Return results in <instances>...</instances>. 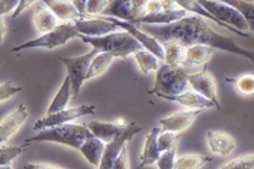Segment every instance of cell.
<instances>
[{
	"label": "cell",
	"instance_id": "cell-25",
	"mask_svg": "<svg viewBox=\"0 0 254 169\" xmlns=\"http://www.w3.org/2000/svg\"><path fill=\"white\" fill-rule=\"evenodd\" d=\"M60 26V20L55 17L51 10H48L46 6L38 7L34 14V27L38 33L46 34L53 31L55 27Z\"/></svg>",
	"mask_w": 254,
	"mask_h": 169
},
{
	"label": "cell",
	"instance_id": "cell-37",
	"mask_svg": "<svg viewBox=\"0 0 254 169\" xmlns=\"http://www.w3.org/2000/svg\"><path fill=\"white\" fill-rule=\"evenodd\" d=\"M113 169H130V160H128V154H127V145L122 148V151L119 152L118 158L115 161Z\"/></svg>",
	"mask_w": 254,
	"mask_h": 169
},
{
	"label": "cell",
	"instance_id": "cell-3",
	"mask_svg": "<svg viewBox=\"0 0 254 169\" xmlns=\"http://www.w3.org/2000/svg\"><path fill=\"white\" fill-rule=\"evenodd\" d=\"M93 134L91 130L86 127V124H73V123H66V124L55 125L50 127L43 131H38L37 135L28 138L27 143L33 141H47V143H55L66 145L79 151L82 144L85 143L88 138H91Z\"/></svg>",
	"mask_w": 254,
	"mask_h": 169
},
{
	"label": "cell",
	"instance_id": "cell-23",
	"mask_svg": "<svg viewBox=\"0 0 254 169\" xmlns=\"http://www.w3.org/2000/svg\"><path fill=\"white\" fill-rule=\"evenodd\" d=\"M71 98H72L71 79L68 76H65L61 88L57 92V95L53 99V102L50 103V106L47 109V114H54V113H58V112H61L64 109H66Z\"/></svg>",
	"mask_w": 254,
	"mask_h": 169
},
{
	"label": "cell",
	"instance_id": "cell-47",
	"mask_svg": "<svg viewBox=\"0 0 254 169\" xmlns=\"http://www.w3.org/2000/svg\"><path fill=\"white\" fill-rule=\"evenodd\" d=\"M0 66H1V62H0Z\"/></svg>",
	"mask_w": 254,
	"mask_h": 169
},
{
	"label": "cell",
	"instance_id": "cell-27",
	"mask_svg": "<svg viewBox=\"0 0 254 169\" xmlns=\"http://www.w3.org/2000/svg\"><path fill=\"white\" fill-rule=\"evenodd\" d=\"M133 56H134V59H136L140 71L143 72L144 75H148V73H151V72H157V69H158L160 65H161V61L155 56L154 54H151L150 51L144 50V48L133 54Z\"/></svg>",
	"mask_w": 254,
	"mask_h": 169
},
{
	"label": "cell",
	"instance_id": "cell-2",
	"mask_svg": "<svg viewBox=\"0 0 254 169\" xmlns=\"http://www.w3.org/2000/svg\"><path fill=\"white\" fill-rule=\"evenodd\" d=\"M79 38L83 43L92 45V48L98 50L99 53H108L115 58H127L137 51L143 50V45L125 30L115 31L102 37H88L79 34Z\"/></svg>",
	"mask_w": 254,
	"mask_h": 169
},
{
	"label": "cell",
	"instance_id": "cell-36",
	"mask_svg": "<svg viewBox=\"0 0 254 169\" xmlns=\"http://www.w3.org/2000/svg\"><path fill=\"white\" fill-rule=\"evenodd\" d=\"M23 88L18 86V85H14L11 82H6V83H0V103L9 100L13 96H16L18 92H21Z\"/></svg>",
	"mask_w": 254,
	"mask_h": 169
},
{
	"label": "cell",
	"instance_id": "cell-35",
	"mask_svg": "<svg viewBox=\"0 0 254 169\" xmlns=\"http://www.w3.org/2000/svg\"><path fill=\"white\" fill-rule=\"evenodd\" d=\"M109 0H88L86 6V17H95V16H102L103 11L108 7Z\"/></svg>",
	"mask_w": 254,
	"mask_h": 169
},
{
	"label": "cell",
	"instance_id": "cell-5",
	"mask_svg": "<svg viewBox=\"0 0 254 169\" xmlns=\"http://www.w3.org/2000/svg\"><path fill=\"white\" fill-rule=\"evenodd\" d=\"M196 1L212 17L216 18L220 26L229 28V31L235 33L236 36L246 37V38L249 37V33H246V30H249V26L239 10L218 0H196Z\"/></svg>",
	"mask_w": 254,
	"mask_h": 169
},
{
	"label": "cell",
	"instance_id": "cell-20",
	"mask_svg": "<svg viewBox=\"0 0 254 169\" xmlns=\"http://www.w3.org/2000/svg\"><path fill=\"white\" fill-rule=\"evenodd\" d=\"M187 13L184 9L168 10V11H160L157 14H145L136 21V24H150V26H164L171 24L174 21H178L181 18L187 17Z\"/></svg>",
	"mask_w": 254,
	"mask_h": 169
},
{
	"label": "cell",
	"instance_id": "cell-1",
	"mask_svg": "<svg viewBox=\"0 0 254 169\" xmlns=\"http://www.w3.org/2000/svg\"><path fill=\"white\" fill-rule=\"evenodd\" d=\"M141 30L147 34L153 36L160 43L164 41H178L185 48L192 45H208L215 50H222L227 53L242 55L249 61L254 63V53L249 51L237 44L236 41L230 37L223 36L218 31H215L209 26L208 21L203 20L200 16H187L178 21H174L171 24L164 26H150V24H140Z\"/></svg>",
	"mask_w": 254,
	"mask_h": 169
},
{
	"label": "cell",
	"instance_id": "cell-33",
	"mask_svg": "<svg viewBox=\"0 0 254 169\" xmlns=\"http://www.w3.org/2000/svg\"><path fill=\"white\" fill-rule=\"evenodd\" d=\"M220 169H254V155H242L229 161Z\"/></svg>",
	"mask_w": 254,
	"mask_h": 169
},
{
	"label": "cell",
	"instance_id": "cell-26",
	"mask_svg": "<svg viewBox=\"0 0 254 169\" xmlns=\"http://www.w3.org/2000/svg\"><path fill=\"white\" fill-rule=\"evenodd\" d=\"M116 58L113 55H110L108 53H99L95 55V58L92 59L91 65H89V69L86 73V80L93 79V78H98L105 71H108L112 62L115 61Z\"/></svg>",
	"mask_w": 254,
	"mask_h": 169
},
{
	"label": "cell",
	"instance_id": "cell-31",
	"mask_svg": "<svg viewBox=\"0 0 254 169\" xmlns=\"http://www.w3.org/2000/svg\"><path fill=\"white\" fill-rule=\"evenodd\" d=\"M181 138V133H173V131H163L158 134V138H157V145H158V150L160 152L168 151V150H173L177 148L178 141Z\"/></svg>",
	"mask_w": 254,
	"mask_h": 169
},
{
	"label": "cell",
	"instance_id": "cell-41",
	"mask_svg": "<svg viewBox=\"0 0 254 169\" xmlns=\"http://www.w3.org/2000/svg\"><path fill=\"white\" fill-rule=\"evenodd\" d=\"M75 9L79 11L82 18L86 17V6H88V0H71Z\"/></svg>",
	"mask_w": 254,
	"mask_h": 169
},
{
	"label": "cell",
	"instance_id": "cell-30",
	"mask_svg": "<svg viewBox=\"0 0 254 169\" xmlns=\"http://www.w3.org/2000/svg\"><path fill=\"white\" fill-rule=\"evenodd\" d=\"M226 82H230L235 85V88L240 95H245V96H252L254 95V75L253 73H246L242 75L236 79H229L227 78Z\"/></svg>",
	"mask_w": 254,
	"mask_h": 169
},
{
	"label": "cell",
	"instance_id": "cell-10",
	"mask_svg": "<svg viewBox=\"0 0 254 169\" xmlns=\"http://www.w3.org/2000/svg\"><path fill=\"white\" fill-rule=\"evenodd\" d=\"M188 85L192 90L202 95L203 98L209 99L210 102L215 103L216 109H220V103L218 100V89H216V80L212 73H209L206 69L190 73L188 75Z\"/></svg>",
	"mask_w": 254,
	"mask_h": 169
},
{
	"label": "cell",
	"instance_id": "cell-46",
	"mask_svg": "<svg viewBox=\"0 0 254 169\" xmlns=\"http://www.w3.org/2000/svg\"><path fill=\"white\" fill-rule=\"evenodd\" d=\"M0 169H13L10 165H6V167H0Z\"/></svg>",
	"mask_w": 254,
	"mask_h": 169
},
{
	"label": "cell",
	"instance_id": "cell-45",
	"mask_svg": "<svg viewBox=\"0 0 254 169\" xmlns=\"http://www.w3.org/2000/svg\"><path fill=\"white\" fill-rule=\"evenodd\" d=\"M115 123H116V124H118L119 127H122V128H125V127H126V125H127L126 120H125V118H122V117H119V118H118V120H116V121H115Z\"/></svg>",
	"mask_w": 254,
	"mask_h": 169
},
{
	"label": "cell",
	"instance_id": "cell-43",
	"mask_svg": "<svg viewBox=\"0 0 254 169\" xmlns=\"http://www.w3.org/2000/svg\"><path fill=\"white\" fill-rule=\"evenodd\" d=\"M160 1H161V10H163V11L180 9V7H178V4H177L174 0H160Z\"/></svg>",
	"mask_w": 254,
	"mask_h": 169
},
{
	"label": "cell",
	"instance_id": "cell-17",
	"mask_svg": "<svg viewBox=\"0 0 254 169\" xmlns=\"http://www.w3.org/2000/svg\"><path fill=\"white\" fill-rule=\"evenodd\" d=\"M47 9L51 10L53 14L60 21H75L78 18H82L79 11L75 9L72 1L69 0H41Z\"/></svg>",
	"mask_w": 254,
	"mask_h": 169
},
{
	"label": "cell",
	"instance_id": "cell-39",
	"mask_svg": "<svg viewBox=\"0 0 254 169\" xmlns=\"http://www.w3.org/2000/svg\"><path fill=\"white\" fill-rule=\"evenodd\" d=\"M160 11H163V10H161V1H160V0H148V1H147L145 14H157V13H160Z\"/></svg>",
	"mask_w": 254,
	"mask_h": 169
},
{
	"label": "cell",
	"instance_id": "cell-24",
	"mask_svg": "<svg viewBox=\"0 0 254 169\" xmlns=\"http://www.w3.org/2000/svg\"><path fill=\"white\" fill-rule=\"evenodd\" d=\"M164 48V63L170 65V66H182L184 58H185V51L187 48L178 43V41H164L161 43Z\"/></svg>",
	"mask_w": 254,
	"mask_h": 169
},
{
	"label": "cell",
	"instance_id": "cell-18",
	"mask_svg": "<svg viewBox=\"0 0 254 169\" xmlns=\"http://www.w3.org/2000/svg\"><path fill=\"white\" fill-rule=\"evenodd\" d=\"M215 53V48L208 47V45H192L188 47L185 51V58L182 62V68H195V66H202L209 59L212 58V55Z\"/></svg>",
	"mask_w": 254,
	"mask_h": 169
},
{
	"label": "cell",
	"instance_id": "cell-28",
	"mask_svg": "<svg viewBox=\"0 0 254 169\" xmlns=\"http://www.w3.org/2000/svg\"><path fill=\"white\" fill-rule=\"evenodd\" d=\"M212 157L200 155V154H188L177 157L175 169H202L208 162H212Z\"/></svg>",
	"mask_w": 254,
	"mask_h": 169
},
{
	"label": "cell",
	"instance_id": "cell-4",
	"mask_svg": "<svg viewBox=\"0 0 254 169\" xmlns=\"http://www.w3.org/2000/svg\"><path fill=\"white\" fill-rule=\"evenodd\" d=\"M188 72L182 66H170L161 63L155 72L154 86L151 90H147L150 95H157L158 98L175 96L188 89Z\"/></svg>",
	"mask_w": 254,
	"mask_h": 169
},
{
	"label": "cell",
	"instance_id": "cell-40",
	"mask_svg": "<svg viewBox=\"0 0 254 169\" xmlns=\"http://www.w3.org/2000/svg\"><path fill=\"white\" fill-rule=\"evenodd\" d=\"M37 0H20V3H18V6H17V9L14 10V13H13V17L16 18L18 17L24 10H27L30 9L34 3H36Z\"/></svg>",
	"mask_w": 254,
	"mask_h": 169
},
{
	"label": "cell",
	"instance_id": "cell-8",
	"mask_svg": "<svg viewBox=\"0 0 254 169\" xmlns=\"http://www.w3.org/2000/svg\"><path fill=\"white\" fill-rule=\"evenodd\" d=\"M95 106L91 105H83V106L78 107H71V109H64L58 113L54 114H46L44 117L38 118L36 123H34V130L36 131H43L46 128L50 127H55V125L66 124V123H72L73 120L76 118H81L83 116H89L95 113Z\"/></svg>",
	"mask_w": 254,
	"mask_h": 169
},
{
	"label": "cell",
	"instance_id": "cell-22",
	"mask_svg": "<svg viewBox=\"0 0 254 169\" xmlns=\"http://www.w3.org/2000/svg\"><path fill=\"white\" fill-rule=\"evenodd\" d=\"M105 147H106L105 141H102L98 137L92 135L91 138H88L85 143L82 144V147L79 148V152L85 157V160L88 161L91 165L98 167L100 160H102L103 151H105Z\"/></svg>",
	"mask_w": 254,
	"mask_h": 169
},
{
	"label": "cell",
	"instance_id": "cell-38",
	"mask_svg": "<svg viewBox=\"0 0 254 169\" xmlns=\"http://www.w3.org/2000/svg\"><path fill=\"white\" fill-rule=\"evenodd\" d=\"M20 0H0V16L3 17L10 11L17 9Z\"/></svg>",
	"mask_w": 254,
	"mask_h": 169
},
{
	"label": "cell",
	"instance_id": "cell-7",
	"mask_svg": "<svg viewBox=\"0 0 254 169\" xmlns=\"http://www.w3.org/2000/svg\"><path fill=\"white\" fill-rule=\"evenodd\" d=\"M99 54L98 50L92 48V51H89L85 55L81 56H72V58H60V61L65 65L66 72H68V78L71 79V86H72V98L76 99L79 96L82 89V85L86 80V73L89 69L92 59L95 58V55Z\"/></svg>",
	"mask_w": 254,
	"mask_h": 169
},
{
	"label": "cell",
	"instance_id": "cell-12",
	"mask_svg": "<svg viewBox=\"0 0 254 169\" xmlns=\"http://www.w3.org/2000/svg\"><path fill=\"white\" fill-rule=\"evenodd\" d=\"M202 112H203L202 109H196V110L188 109V110H180L170 116L163 117L160 120L161 130L173 131V133H182L193 124V121L196 120V117L199 116Z\"/></svg>",
	"mask_w": 254,
	"mask_h": 169
},
{
	"label": "cell",
	"instance_id": "cell-34",
	"mask_svg": "<svg viewBox=\"0 0 254 169\" xmlns=\"http://www.w3.org/2000/svg\"><path fill=\"white\" fill-rule=\"evenodd\" d=\"M175 160H177V148H173L163 152L158 161L155 162V165L158 169H175Z\"/></svg>",
	"mask_w": 254,
	"mask_h": 169
},
{
	"label": "cell",
	"instance_id": "cell-21",
	"mask_svg": "<svg viewBox=\"0 0 254 169\" xmlns=\"http://www.w3.org/2000/svg\"><path fill=\"white\" fill-rule=\"evenodd\" d=\"M86 127L91 130V133L95 137H98L99 140L105 141L106 144L110 143L112 140H115L123 131V128L119 127L116 123H106V121H98V120L89 121Z\"/></svg>",
	"mask_w": 254,
	"mask_h": 169
},
{
	"label": "cell",
	"instance_id": "cell-11",
	"mask_svg": "<svg viewBox=\"0 0 254 169\" xmlns=\"http://www.w3.org/2000/svg\"><path fill=\"white\" fill-rule=\"evenodd\" d=\"M81 36L102 37L118 31V26L103 16H95L93 18H78L73 21Z\"/></svg>",
	"mask_w": 254,
	"mask_h": 169
},
{
	"label": "cell",
	"instance_id": "cell-15",
	"mask_svg": "<svg viewBox=\"0 0 254 169\" xmlns=\"http://www.w3.org/2000/svg\"><path fill=\"white\" fill-rule=\"evenodd\" d=\"M165 100H170V102H175L178 105H181L184 107H188L192 110H196V109H202V110H206V109H212L215 106L213 102H210L209 99L203 98L202 95L196 93L195 90H185L180 95H175V96H165Z\"/></svg>",
	"mask_w": 254,
	"mask_h": 169
},
{
	"label": "cell",
	"instance_id": "cell-32",
	"mask_svg": "<svg viewBox=\"0 0 254 169\" xmlns=\"http://www.w3.org/2000/svg\"><path fill=\"white\" fill-rule=\"evenodd\" d=\"M174 1L178 4V7H180V9H184L185 11H190V13H193V14H196V16L206 17L209 18V20H212V21H215V23H218V21H216V18L212 17V16H210L208 11L200 6L196 0H174ZM219 26H220V24H219Z\"/></svg>",
	"mask_w": 254,
	"mask_h": 169
},
{
	"label": "cell",
	"instance_id": "cell-44",
	"mask_svg": "<svg viewBox=\"0 0 254 169\" xmlns=\"http://www.w3.org/2000/svg\"><path fill=\"white\" fill-rule=\"evenodd\" d=\"M6 33H7V26H6V21H4V18L0 16V44L3 43Z\"/></svg>",
	"mask_w": 254,
	"mask_h": 169
},
{
	"label": "cell",
	"instance_id": "cell-13",
	"mask_svg": "<svg viewBox=\"0 0 254 169\" xmlns=\"http://www.w3.org/2000/svg\"><path fill=\"white\" fill-rule=\"evenodd\" d=\"M206 144L210 152L216 154L219 157H229L237 148L236 138L223 130L206 131Z\"/></svg>",
	"mask_w": 254,
	"mask_h": 169
},
{
	"label": "cell",
	"instance_id": "cell-6",
	"mask_svg": "<svg viewBox=\"0 0 254 169\" xmlns=\"http://www.w3.org/2000/svg\"><path fill=\"white\" fill-rule=\"evenodd\" d=\"M75 37H79V33L76 30V26L73 24V21H65L61 23L58 27H55L53 31L41 34L34 40H30L27 43L13 47L11 51L18 53V51H24V50H31V48H47V50H55L65 45L69 40H72Z\"/></svg>",
	"mask_w": 254,
	"mask_h": 169
},
{
	"label": "cell",
	"instance_id": "cell-14",
	"mask_svg": "<svg viewBox=\"0 0 254 169\" xmlns=\"http://www.w3.org/2000/svg\"><path fill=\"white\" fill-rule=\"evenodd\" d=\"M28 112L24 105H18L16 110H13L0 121V144H4L17 133L21 125L26 123Z\"/></svg>",
	"mask_w": 254,
	"mask_h": 169
},
{
	"label": "cell",
	"instance_id": "cell-42",
	"mask_svg": "<svg viewBox=\"0 0 254 169\" xmlns=\"http://www.w3.org/2000/svg\"><path fill=\"white\" fill-rule=\"evenodd\" d=\"M23 169H63L60 167H54L50 164H26Z\"/></svg>",
	"mask_w": 254,
	"mask_h": 169
},
{
	"label": "cell",
	"instance_id": "cell-29",
	"mask_svg": "<svg viewBox=\"0 0 254 169\" xmlns=\"http://www.w3.org/2000/svg\"><path fill=\"white\" fill-rule=\"evenodd\" d=\"M30 143L23 144V145H3L0 147V167H6L10 165L14 160H17L18 157L28 148Z\"/></svg>",
	"mask_w": 254,
	"mask_h": 169
},
{
	"label": "cell",
	"instance_id": "cell-9",
	"mask_svg": "<svg viewBox=\"0 0 254 169\" xmlns=\"http://www.w3.org/2000/svg\"><path fill=\"white\" fill-rule=\"evenodd\" d=\"M140 131H141V127L137 125L136 123L127 124L123 128V131L120 133V135H118L115 140H112L110 143L106 144L103 155H102V160H100L99 165H98V169H113V165H115V161L118 158L119 152L122 151V148L125 145H127V143Z\"/></svg>",
	"mask_w": 254,
	"mask_h": 169
},
{
	"label": "cell",
	"instance_id": "cell-19",
	"mask_svg": "<svg viewBox=\"0 0 254 169\" xmlns=\"http://www.w3.org/2000/svg\"><path fill=\"white\" fill-rule=\"evenodd\" d=\"M102 16L115 17L123 21L134 24V13H133V1L131 0H109L108 7Z\"/></svg>",
	"mask_w": 254,
	"mask_h": 169
},
{
	"label": "cell",
	"instance_id": "cell-16",
	"mask_svg": "<svg viewBox=\"0 0 254 169\" xmlns=\"http://www.w3.org/2000/svg\"><path fill=\"white\" fill-rule=\"evenodd\" d=\"M160 133H161L160 127H154L150 133L145 135L143 152H141V157H140V168L155 165V162L160 158L161 152H160L158 145H157V138H158Z\"/></svg>",
	"mask_w": 254,
	"mask_h": 169
}]
</instances>
